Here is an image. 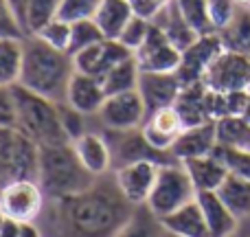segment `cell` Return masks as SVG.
Returning <instances> with one entry per match:
<instances>
[{
  "label": "cell",
  "mask_w": 250,
  "mask_h": 237,
  "mask_svg": "<svg viewBox=\"0 0 250 237\" xmlns=\"http://www.w3.org/2000/svg\"><path fill=\"white\" fill-rule=\"evenodd\" d=\"M134 209L121 194L114 173H105L79 194L46 200L40 217L48 220L53 237H114Z\"/></svg>",
  "instance_id": "obj_1"
},
{
  "label": "cell",
  "mask_w": 250,
  "mask_h": 237,
  "mask_svg": "<svg viewBox=\"0 0 250 237\" xmlns=\"http://www.w3.org/2000/svg\"><path fill=\"white\" fill-rule=\"evenodd\" d=\"M73 75L75 62L70 53L48 46L38 35L22 40V73L18 82L22 88L53 104H64Z\"/></svg>",
  "instance_id": "obj_2"
},
{
  "label": "cell",
  "mask_w": 250,
  "mask_h": 237,
  "mask_svg": "<svg viewBox=\"0 0 250 237\" xmlns=\"http://www.w3.org/2000/svg\"><path fill=\"white\" fill-rule=\"evenodd\" d=\"M99 176H92L82 165L73 143L38 147V185L46 200L64 198L88 189Z\"/></svg>",
  "instance_id": "obj_3"
},
{
  "label": "cell",
  "mask_w": 250,
  "mask_h": 237,
  "mask_svg": "<svg viewBox=\"0 0 250 237\" xmlns=\"http://www.w3.org/2000/svg\"><path fill=\"white\" fill-rule=\"evenodd\" d=\"M13 99H16V128L13 129H18L24 138H29L38 147L70 143L62 129L57 104L26 90L20 84L13 86Z\"/></svg>",
  "instance_id": "obj_4"
},
{
  "label": "cell",
  "mask_w": 250,
  "mask_h": 237,
  "mask_svg": "<svg viewBox=\"0 0 250 237\" xmlns=\"http://www.w3.org/2000/svg\"><path fill=\"white\" fill-rule=\"evenodd\" d=\"M195 195H198V191H195L185 165L167 163V165H160L154 189H151L145 207L156 217L163 220V217L171 215L173 211H178L180 207L189 204L191 200H195Z\"/></svg>",
  "instance_id": "obj_5"
},
{
  "label": "cell",
  "mask_w": 250,
  "mask_h": 237,
  "mask_svg": "<svg viewBox=\"0 0 250 237\" xmlns=\"http://www.w3.org/2000/svg\"><path fill=\"white\" fill-rule=\"evenodd\" d=\"M46 207V195L33 178H16L0 191V213L16 222H38Z\"/></svg>",
  "instance_id": "obj_6"
},
{
  "label": "cell",
  "mask_w": 250,
  "mask_h": 237,
  "mask_svg": "<svg viewBox=\"0 0 250 237\" xmlns=\"http://www.w3.org/2000/svg\"><path fill=\"white\" fill-rule=\"evenodd\" d=\"M97 128L92 129H110V132H129L141 129L147 121V108L141 92L129 90L121 95H110L101 106L99 114L92 117Z\"/></svg>",
  "instance_id": "obj_7"
},
{
  "label": "cell",
  "mask_w": 250,
  "mask_h": 237,
  "mask_svg": "<svg viewBox=\"0 0 250 237\" xmlns=\"http://www.w3.org/2000/svg\"><path fill=\"white\" fill-rule=\"evenodd\" d=\"M105 134L112 150V172L125 165L138 163V160H149L156 165H167V163H178L173 158L171 151H160L154 145H149L143 129H129V132H110V129H101Z\"/></svg>",
  "instance_id": "obj_8"
},
{
  "label": "cell",
  "mask_w": 250,
  "mask_h": 237,
  "mask_svg": "<svg viewBox=\"0 0 250 237\" xmlns=\"http://www.w3.org/2000/svg\"><path fill=\"white\" fill-rule=\"evenodd\" d=\"M202 84L208 90L222 92H244L250 88V57L235 51H222L213 60L202 77Z\"/></svg>",
  "instance_id": "obj_9"
},
{
  "label": "cell",
  "mask_w": 250,
  "mask_h": 237,
  "mask_svg": "<svg viewBox=\"0 0 250 237\" xmlns=\"http://www.w3.org/2000/svg\"><path fill=\"white\" fill-rule=\"evenodd\" d=\"M141 73H176L182 64V51H178L169 38L151 24L149 35L143 42V46L134 53Z\"/></svg>",
  "instance_id": "obj_10"
},
{
  "label": "cell",
  "mask_w": 250,
  "mask_h": 237,
  "mask_svg": "<svg viewBox=\"0 0 250 237\" xmlns=\"http://www.w3.org/2000/svg\"><path fill=\"white\" fill-rule=\"evenodd\" d=\"M132 55L134 53L129 48H125L119 40H101V42L92 44V46L79 51L77 55H73V62H75V70L77 73L101 79L117 64L129 60Z\"/></svg>",
  "instance_id": "obj_11"
},
{
  "label": "cell",
  "mask_w": 250,
  "mask_h": 237,
  "mask_svg": "<svg viewBox=\"0 0 250 237\" xmlns=\"http://www.w3.org/2000/svg\"><path fill=\"white\" fill-rule=\"evenodd\" d=\"M160 165L149 163V160H138V163L125 165V167L114 169V180H117L121 194L132 202L134 207H141L147 202L151 189H154L156 176H158Z\"/></svg>",
  "instance_id": "obj_12"
},
{
  "label": "cell",
  "mask_w": 250,
  "mask_h": 237,
  "mask_svg": "<svg viewBox=\"0 0 250 237\" xmlns=\"http://www.w3.org/2000/svg\"><path fill=\"white\" fill-rule=\"evenodd\" d=\"M138 92L147 108V117L156 110L176 106L182 92V82L178 73H141L138 79Z\"/></svg>",
  "instance_id": "obj_13"
},
{
  "label": "cell",
  "mask_w": 250,
  "mask_h": 237,
  "mask_svg": "<svg viewBox=\"0 0 250 237\" xmlns=\"http://www.w3.org/2000/svg\"><path fill=\"white\" fill-rule=\"evenodd\" d=\"M222 51H224V44H222V40H220L217 33L202 35L193 46L187 48V51L182 53L180 68L176 70L178 77H180V82H182V86L202 82L207 68L213 64V60H215Z\"/></svg>",
  "instance_id": "obj_14"
},
{
  "label": "cell",
  "mask_w": 250,
  "mask_h": 237,
  "mask_svg": "<svg viewBox=\"0 0 250 237\" xmlns=\"http://www.w3.org/2000/svg\"><path fill=\"white\" fill-rule=\"evenodd\" d=\"M217 147V128L215 121H207L200 125H191L180 132L171 145V154L178 163H185L200 156H211Z\"/></svg>",
  "instance_id": "obj_15"
},
{
  "label": "cell",
  "mask_w": 250,
  "mask_h": 237,
  "mask_svg": "<svg viewBox=\"0 0 250 237\" xmlns=\"http://www.w3.org/2000/svg\"><path fill=\"white\" fill-rule=\"evenodd\" d=\"M141 129L143 136L149 141V145H154L160 151H171V145L185 129V121H182L176 106H169V108L151 112Z\"/></svg>",
  "instance_id": "obj_16"
},
{
  "label": "cell",
  "mask_w": 250,
  "mask_h": 237,
  "mask_svg": "<svg viewBox=\"0 0 250 237\" xmlns=\"http://www.w3.org/2000/svg\"><path fill=\"white\" fill-rule=\"evenodd\" d=\"M105 99H108V95L104 90L101 79L75 70L73 79L68 84V92H66V104L70 108L79 110L86 117H97L101 106L105 104Z\"/></svg>",
  "instance_id": "obj_17"
},
{
  "label": "cell",
  "mask_w": 250,
  "mask_h": 237,
  "mask_svg": "<svg viewBox=\"0 0 250 237\" xmlns=\"http://www.w3.org/2000/svg\"><path fill=\"white\" fill-rule=\"evenodd\" d=\"M82 165L92 176H105L112 173V150L101 129H90L82 138L73 143Z\"/></svg>",
  "instance_id": "obj_18"
},
{
  "label": "cell",
  "mask_w": 250,
  "mask_h": 237,
  "mask_svg": "<svg viewBox=\"0 0 250 237\" xmlns=\"http://www.w3.org/2000/svg\"><path fill=\"white\" fill-rule=\"evenodd\" d=\"M151 24L158 26V29L169 38V42L182 53H185L187 48H191L200 38H202V35L189 24V20L182 16V11L176 4V0H171L163 11H158V16L151 20Z\"/></svg>",
  "instance_id": "obj_19"
},
{
  "label": "cell",
  "mask_w": 250,
  "mask_h": 237,
  "mask_svg": "<svg viewBox=\"0 0 250 237\" xmlns=\"http://www.w3.org/2000/svg\"><path fill=\"white\" fill-rule=\"evenodd\" d=\"M200 209L204 213V220L208 226V235L211 237H230L237 231L239 220L230 213V209L222 202L217 191H200L195 195Z\"/></svg>",
  "instance_id": "obj_20"
},
{
  "label": "cell",
  "mask_w": 250,
  "mask_h": 237,
  "mask_svg": "<svg viewBox=\"0 0 250 237\" xmlns=\"http://www.w3.org/2000/svg\"><path fill=\"white\" fill-rule=\"evenodd\" d=\"M182 165L189 172L191 182H193L198 194L200 191H217L222 182L226 180V176H229V169L215 156V151L211 156H200V158L185 160Z\"/></svg>",
  "instance_id": "obj_21"
},
{
  "label": "cell",
  "mask_w": 250,
  "mask_h": 237,
  "mask_svg": "<svg viewBox=\"0 0 250 237\" xmlns=\"http://www.w3.org/2000/svg\"><path fill=\"white\" fill-rule=\"evenodd\" d=\"M163 229L169 231L173 235L180 237H211L208 235V226L204 220V213L200 209L198 200H191L189 204L180 207L178 211H173L171 215L163 217Z\"/></svg>",
  "instance_id": "obj_22"
},
{
  "label": "cell",
  "mask_w": 250,
  "mask_h": 237,
  "mask_svg": "<svg viewBox=\"0 0 250 237\" xmlns=\"http://www.w3.org/2000/svg\"><path fill=\"white\" fill-rule=\"evenodd\" d=\"M134 16L136 13L129 0H101L92 20L97 22L105 40H119V35L123 33V29Z\"/></svg>",
  "instance_id": "obj_23"
},
{
  "label": "cell",
  "mask_w": 250,
  "mask_h": 237,
  "mask_svg": "<svg viewBox=\"0 0 250 237\" xmlns=\"http://www.w3.org/2000/svg\"><path fill=\"white\" fill-rule=\"evenodd\" d=\"M217 195L239 222L250 217V180L229 172L226 180L217 189Z\"/></svg>",
  "instance_id": "obj_24"
},
{
  "label": "cell",
  "mask_w": 250,
  "mask_h": 237,
  "mask_svg": "<svg viewBox=\"0 0 250 237\" xmlns=\"http://www.w3.org/2000/svg\"><path fill=\"white\" fill-rule=\"evenodd\" d=\"M217 35L226 51H235L250 57V9L239 7L230 24L222 29Z\"/></svg>",
  "instance_id": "obj_25"
},
{
  "label": "cell",
  "mask_w": 250,
  "mask_h": 237,
  "mask_svg": "<svg viewBox=\"0 0 250 237\" xmlns=\"http://www.w3.org/2000/svg\"><path fill=\"white\" fill-rule=\"evenodd\" d=\"M22 40L24 38H2L0 40V86L11 88L20 82L22 73Z\"/></svg>",
  "instance_id": "obj_26"
},
{
  "label": "cell",
  "mask_w": 250,
  "mask_h": 237,
  "mask_svg": "<svg viewBox=\"0 0 250 237\" xmlns=\"http://www.w3.org/2000/svg\"><path fill=\"white\" fill-rule=\"evenodd\" d=\"M138 79H141V68H138L134 55L129 60L117 64L108 75L101 77V84H104L105 95H121V92H129L138 88Z\"/></svg>",
  "instance_id": "obj_27"
},
{
  "label": "cell",
  "mask_w": 250,
  "mask_h": 237,
  "mask_svg": "<svg viewBox=\"0 0 250 237\" xmlns=\"http://www.w3.org/2000/svg\"><path fill=\"white\" fill-rule=\"evenodd\" d=\"M163 222L145 204L136 207L114 237H163Z\"/></svg>",
  "instance_id": "obj_28"
},
{
  "label": "cell",
  "mask_w": 250,
  "mask_h": 237,
  "mask_svg": "<svg viewBox=\"0 0 250 237\" xmlns=\"http://www.w3.org/2000/svg\"><path fill=\"white\" fill-rule=\"evenodd\" d=\"M217 145L250 150V123L244 117H224L215 121Z\"/></svg>",
  "instance_id": "obj_29"
},
{
  "label": "cell",
  "mask_w": 250,
  "mask_h": 237,
  "mask_svg": "<svg viewBox=\"0 0 250 237\" xmlns=\"http://www.w3.org/2000/svg\"><path fill=\"white\" fill-rule=\"evenodd\" d=\"M62 0H31L29 11H26V35H33L42 29L44 24H48L51 20H55L60 13Z\"/></svg>",
  "instance_id": "obj_30"
},
{
  "label": "cell",
  "mask_w": 250,
  "mask_h": 237,
  "mask_svg": "<svg viewBox=\"0 0 250 237\" xmlns=\"http://www.w3.org/2000/svg\"><path fill=\"white\" fill-rule=\"evenodd\" d=\"M40 40H44V42L48 44V46L53 48H60V51H70V35H73V24L66 20H60V18H55V20H51L48 24H44L42 29L38 31Z\"/></svg>",
  "instance_id": "obj_31"
},
{
  "label": "cell",
  "mask_w": 250,
  "mask_h": 237,
  "mask_svg": "<svg viewBox=\"0 0 250 237\" xmlns=\"http://www.w3.org/2000/svg\"><path fill=\"white\" fill-rule=\"evenodd\" d=\"M57 110H60V123H62V129L64 134L68 136L70 143H75L77 138H82L86 132H90L88 123H90V117L82 114L79 110L70 108L68 104H57Z\"/></svg>",
  "instance_id": "obj_32"
},
{
  "label": "cell",
  "mask_w": 250,
  "mask_h": 237,
  "mask_svg": "<svg viewBox=\"0 0 250 237\" xmlns=\"http://www.w3.org/2000/svg\"><path fill=\"white\" fill-rule=\"evenodd\" d=\"M176 4L180 7L182 16L189 20V24L198 31L200 35H211L215 33L208 20V11H207V0H176Z\"/></svg>",
  "instance_id": "obj_33"
},
{
  "label": "cell",
  "mask_w": 250,
  "mask_h": 237,
  "mask_svg": "<svg viewBox=\"0 0 250 237\" xmlns=\"http://www.w3.org/2000/svg\"><path fill=\"white\" fill-rule=\"evenodd\" d=\"M104 33L101 29L97 26L95 20H79V22H73V35H70V55H77L79 51L83 48L92 46V44L101 42Z\"/></svg>",
  "instance_id": "obj_34"
},
{
  "label": "cell",
  "mask_w": 250,
  "mask_h": 237,
  "mask_svg": "<svg viewBox=\"0 0 250 237\" xmlns=\"http://www.w3.org/2000/svg\"><path fill=\"white\" fill-rule=\"evenodd\" d=\"M215 156L226 165V169H229L230 173L250 180V150L217 145L215 147Z\"/></svg>",
  "instance_id": "obj_35"
},
{
  "label": "cell",
  "mask_w": 250,
  "mask_h": 237,
  "mask_svg": "<svg viewBox=\"0 0 250 237\" xmlns=\"http://www.w3.org/2000/svg\"><path fill=\"white\" fill-rule=\"evenodd\" d=\"M99 4H101V0H62L57 18L70 22V24L79 20H92Z\"/></svg>",
  "instance_id": "obj_36"
},
{
  "label": "cell",
  "mask_w": 250,
  "mask_h": 237,
  "mask_svg": "<svg viewBox=\"0 0 250 237\" xmlns=\"http://www.w3.org/2000/svg\"><path fill=\"white\" fill-rule=\"evenodd\" d=\"M149 29H151V20L134 16L132 20L127 22V26L123 29V33L119 35V42H121L125 48H129L132 53H136L138 48L143 46V42L147 40V35H149Z\"/></svg>",
  "instance_id": "obj_37"
},
{
  "label": "cell",
  "mask_w": 250,
  "mask_h": 237,
  "mask_svg": "<svg viewBox=\"0 0 250 237\" xmlns=\"http://www.w3.org/2000/svg\"><path fill=\"white\" fill-rule=\"evenodd\" d=\"M239 4L235 0H207V11H208V20L215 33H220L222 29L230 24V20L235 18Z\"/></svg>",
  "instance_id": "obj_38"
},
{
  "label": "cell",
  "mask_w": 250,
  "mask_h": 237,
  "mask_svg": "<svg viewBox=\"0 0 250 237\" xmlns=\"http://www.w3.org/2000/svg\"><path fill=\"white\" fill-rule=\"evenodd\" d=\"M2 38H26L24 29L20 26V22L16 20L13 11L9 9L7 0H0V40Z\"/></svg>",
  "instance_id": "obj_39"
},
{
  "label": "cell",
  "mask_w": 250,
  "mask_h": 237,
  "mask_svg": "<svg viewBox=\"0 0 250 237\" xmlns=\"http://www.w3.org/2000/svg\"><path fill=\"white\" fill-rule=\"evenodd\" d=\"M0 128H16V99L13 86H0Z\"/></svg>",
  "instance_id": "obj_40"
},
{
  "label": "cell",
  "mask_w": 250,
  "mask_h": 237,
  "mask_svg": "<svg viewBox=\"0 0 250 237\" xmlns=\"http://www.w3.org/2000/svg\"><path fill=\"white\" fill-rule=\"evenodd\" d=\"M171 0H129L134 13L141 18H147V20H154L158 16V11H163Z\"/></svg>",
  "instance_id": "obj_41"
},
{
  "label": "cell",
  "mask_w": 250,
  "mask_h": 237,
  "mask_svg": "<svg viewBox=\"0 0 250 237\" xmlns=\"http://www.w3.org/2000/svg\"><path fill=\"white\" fill-rule=\"evenodd\" d=\"M29 2L31 0H7L9 9L13 11V16H16V20L20 22L22 29L26 26V11H29ZM24 33H26V29H24Z\"/></svg>",
  "instance_id": "obj_42"
},
{
  "label": "cell",
  "mask_w": 250,
  "mask_h": 237,
  "mask_svg": "<svg viewBox=\"0 0 250 237\" xmlns=\"http://www.w3.org/2000/svg\"><path fill=\"white\" fill-rule=\"evenodd\" d=\"M0 237H20V222L11 220V217H2Z\"/></svg>",
  "instance_id": "obj_43"
},
{
  "label": "cell",
  "mask_w": 250,
  "mask_h": 237,
  "mask_svg": "<svg viewBox=\"0 0 250 237\" xmlns=\"http://www.w3.org/2000/svg\"><path fill=\"white\" fill-rule=\"evenodd\" d=\"M20 237H44L38 222H20Z\"/></svg>",
  "instance_id": "obj_44"
},
{
  "label": "cell",
  "mask_w": 250,
  "mask_h": 237,
  "mask_svg": "<svg viewBox=\"0 0 250 237\" xmlns=\"http://www.w3.org/2000/svg\"><path fill=\"white\" fill-rule=\"evenodd\" d=\"M230 237H250V217L248 220H242L237 226V231H235Z\"/></svg>",
  "instance_id": "obj_45"
},
{
  "label": "cell",
  "mask_w": 250,
  "mask_h": 237,
  "mask_svg": "<svg viewBox=\"0 0 250 237\" xmlns=\"http://www.w3.org/2000/svg\"><path fill=\"white\" fill-rule=\"evenodd\" d=\"M244 119L250 123V88H248V101H246V110H244Z\"/></svg>",
  "instance_id": "obj_46"
},
{
  "label": "cell",
  "mask_w": 250,
  "mask_h": 237,
  "mask_svg": "<svg viewBox=\"0 0 250 237\" xmlns=\"http://www.w3.org/2000/svg\"><path fill=\"white\" fill-rule=\"evenodd\" d=\"M235 2H237L242 9H250V0H235Z\"/></svg>",
  "instance_id": "obj_47"
},
{
  "label": "cell",
  "mask_w": 250,
  "mask_h": 237,
  "mask_svg": "<svg viewBox=\"0 0 250 237\" xmlns=\"http://www.w3.org/2000/svg\"><path fill=\"white\" fill-rule=\"evenodd\" d=\"M163 237H180V235H173V233H169V231H163Z\"/></svg>",
  "instance_id": "obj_48"
},
{
  "label": "cell",
  "mask_w": 250,
  "mask_h": 237,
  "mask_svg": "<svg viewBox=\"0 0 250 237\" xmlns=\"http://www.w3.org/2000/svg\"><path fill=\"white\" fill-rule=\"evenodd\" d=\"M2 217H4V215H2V213H0V224H2Z\"/></svg>",
  "instance_id": "obj_49"
}]
</instances>
